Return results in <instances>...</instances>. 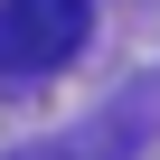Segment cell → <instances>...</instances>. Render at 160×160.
<instances>
[{
	"mask_svg": "<svg viewBox=\"0 0 160 160\" xmlns=\"http://www.w3.org/2000/svg\"><path fill=\"white\" fill-rule=\"evenodd\" d=\"M94 28V0H0V66H57Z\"/></svg>",
	"mask_w": 160,
	"mask_h": 160,
	"instance_id": "6da1fadb",
	"label": "cell"
}]
</instances>
